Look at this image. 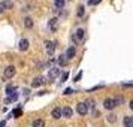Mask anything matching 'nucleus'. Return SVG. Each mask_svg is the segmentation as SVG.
<instances>
[{"instance_id": "obj_6", "label": "nucleus", "mask_w": 133, "mask_h": 127, "mask_svg": "<svg viewBox=\"0 0 133 127\" xmlns=\"http://www.w3.org/2000/svg\"><path fill=\"white\" fill-rule=\"evenodd\" d=\"M76 111H78V114H79V115H85L87 112H88V109H87V106H85V105H84L82 102L76 105Z\"/></svg>"}, {"instance_id": "obj_21", "label": "nucleus", "mask_w": 133, "mask_h": 127, "mask_svg": "<svg viewBox=\"0 0 133 127\" xmlns=\"http://www.w3.org/2000/svg\"><path fill=\"white\" fill-rule=\"evenodd\" d=\"M78 17H84V6H82V5H79L78 6Z\"/></svg>"}, {"instance_id": "obj_7", "label": "nucleus", "mask_w": 133, "mask_h": 127, "mask_svg": "<svg viewBox=\"0 0 133 127\" xmlns=\"http://www.w3.org/2000/svg\"><path fill=\"white\" fill-rule=\"evenodd\" d=\"M103 106H105V108L106 109H109V111H111V109H114L115 108V103H114V99H105V102H103Z\"/></svg>"}, {"instance_id": "obj_19", "label": "nucleus", "mask_w": 133, "mask_h": 127, "mask_svg": "<svg viewBox=\"0 0 133 127\" xmlns=\"http://www.w3.org/2000/svg\"><path fill=\"white\" fill-rule=\"evenodd\" d=\"M84 105L87 106V109H94V100H93V99H88V100H85Z\"/></svg>"}, {"instance_id": "obj_16", "label": "nucleus", "mask_w": 133, "mask_h": 127, "mask_svg": "<svg viewBox=\"0 0 133 127\" xmlns=\"http://www.w3.org/2000/svg\"><path fill=\"white\" fill-rule=\"evenodd\" d=\"M3 5H5V11H8V9L14 8V2L12 0H3Z\"/></svg>"}, {"instance_id": "obj_1", "label": "nucleus", "mask_w": 133, "mask_h": 127, "mask_svg": "<svg viewBox=\"0 0 133 127\" xmlns=\"http://www.w3.org/2000/svg\"><path fill=\"white\" fill-rule=\"evenodd\" d=\"M45 82H46V81H45L43 76H36V78L31 81V87H33V88H37V87H41L42 84H45Z\"/></svg>"}, {"instance_id": "obj_22", "label": "nucleus", "mask_w": 133, "mask_h": 127, "mask_svg": "<svg viewBox=\"0 0 133 127\" xmlns=\"http://www.w3.org/2000/svg\"><path fill=\"white\" fill-rule=\"evenodd\" d=\"M115 117H117L115 114H109L108 115V121H109V123H115V120H117Z\"/></svg>"}, {"instance_id": "obj_17", "label": "nucleus", "mask_w": 133, "mask_h": 127, "mask_svg": "<svg viewBox=\"0 0 133 127\" xmlns=\"http://www.w3.org/2000/svg\"><path fill=\"white\" fill-rule=\"evenodd\" d=\"M31 126H33V127H45V121L39 118V120L33 121V124H31Z\"/></svg>"}, {"instance_id": "obj_15", "label": "nucleus", "mask_w": 133, "mask_h": 127, "mask_svg": "<svg viewBox=\"0 0 133 127\" xmlns=\"http://www.w3.org/2000/svg\"><path fill=\"white\" fill-rule=\"evenodd\" d=\"M54 6H55L57 11H58V9H63V8H64V0H54Z\"/></svg>"}, {"instance_id": "obj_23", "label": "nucleus", "mask_w": 133, "mask_h": 127, "mask_svg": "<svg viewBox=\"0 0 133 127\" xmlns=\"http://www.w3.org/2000/svg\"><path fill=\"white\" fill-rule=\"evenodd\" d=\"M12 91H15V87H14V85H8L6 87V93L8 94H12Z\"/></svg>"}, {"instance_id": "obj_24", "label": "nucleus", "mask_w": 133, "mask_h": 127, "mask_svg": "<svg viewBox=\"0 0 133 127\" xmlns=\"http://www.w3.org/2000/svg\"><path fill=\"white\" fill-rule=\"evenodd\" d=\"M102 0H88V5H97V3H100Z\"/></svg>"}, {"instance_id": "obj_25", "label": "nucleus", "mask_w": 133, "mask_h": 127, "mask_svg": "<svg viewBox=\"0 0 133 127\" xmlns=\"http://www.w3.org/2000/svg\"><path fill=\"white\" fill-rule=\"evenodd\" d=\"M19 114H21V111H19V109H17V111H14V112H12V115L15 117V118H18Z\"/></svg>"}, {"instance_id": "obj_10", "label": "nucleus", "mask_w": 133, "mask_h": 127, "mask_svg": "<svg viewBox=\"0 0 133 127\" xmlns=\"http://www.w3.org/2000/svg\"><path fill=\"white\" fill-rule=\"evenodd\" d=\"M18 48H19V51H25V49L29 48V41H27V39H21Z\"/></svg>"}, {"instance_id": "obj_11", "label": "nucleus", "mask_w": 133, "mask_h": 127, "mask_svg": "<svg viewBox=\"0 0 133 127\" xmlns=\"http://www.w3.org/2000/svg\"><path fill=\"white\" fill-rule=\"evenodd\" d=\"M24 27L25 29H31L33 27V18L31 17H25L24 18Z\"/></svg>"}, {"instance_id": "obj_4", "label": "nucleus", "mask_w": 133, "mask_h": 127, "mask_svg": "<svg viewBox=\"0 0 133 127\" xmlns=\"http://www.w3.org/2000/svg\"><path fill=\"white\" fill-rule=\"evenodd\" d=\"M60 75V69H57V67H52V69H49V73H48V79L49 81H52L54 78H57Z\"/></svg>"}, {"instance_id": "obj_28", "label": "nucleus", "mask_w": 133, "mask_h": 127, "mask_svg": "<svg viewBox=\"0 0 133 127\" xmlns=\"http://www.w3.org/2000/svg\"><path fill=\"white\" fill-rule=\"evenodd\" d=\"M70 93H72V88H66L64 90V94H70Z\"/></svg>"}, {"instance_id": "obj_29", "label": "nucleus", "mask_w": 133, "mask_h": 127, "mask_svg": "<svg viewBox=\"0 0 133 127\" xmlns=\"http://www.w3.org/2000/svg\"><path fill=\"white\" fill-rule=\"evenodd\" d=\"M81 76H82V72H79L78 75H76V78H75V81H78V79L81 78Z\"/></svg>"}, {"instance_id": "obj_20", "label": "nucleus", "mask_w": 133, "mask_h": 127, "mask_svg": "<svg viewBox=\"0 0 133 127\" xmlns=\"http://www.w3.org/2000/svg\"><path fill=\"white\" fill-rule=\"evenodd\" d=\"M123 102H124V99H123V96H118V97H115V99H114L115 106H118V105H121Z\"/></svg>"}, {"instance_id": "obj_27", "label": "nucleus", "mask_w": 133, "mask_h": 127, "mask_svg": "<svg viewBox=\"0 0 133 127\" xmlns=\"http://www.w3.org/2000/svg\"><path fill=\"white\" fill-rule=\"evenodd\" d=\"M93 115H94V117H99V115H100V112H99V111H96V109H93Z\"/></svg>"}, {"instance_id": "obj_12", "label": "nucleus", "mask_w": 133, "mask_h": 127, "mask_svg": "<svg viewBox=\"0 0 133 127\" xmlns=\"http://www.w3.org/2000/svg\"><path fill=\"white\" fill-rule=\"evenodd\" d=\"M57 24H58V19L57 18H51L49 19V27L52 31H57Z\"/></svg>"}, {"instance_id": "obj_5", "label": "nucleus", "mask_w": 133, "mask_h": 127, "mask_svg": "<svg viewBox=\"0 0 133 127\" xmlns=\"http://www.w3.org/2000/svg\"><path fill=\"white\" fill-rule=\"evenodd\" d=\"M73 115V111L70 106H64V108L61 109V117H66V118H70Z\"/></svg>"}, {"instance_id": "obj_3", "label": "nucleus", "mask_w": 133, "mask_h": 127, "mask_svg": "<svg viewBox=\"0 0 133 127\" xmlns=\"http://www.w3.org/2000/svg\"><path fill=\"white\" fill-rule=\"evenodd\" d=\"M15 67L14 66H8L6 69H5V72H3V75H5V78H12L14 75H15Z\"/></svg>"}, {"instance_id": "obj_9", "label": "nucleus", "mask_w": 133, "mask_h": 127, "mask_svg": "<svg viewBox=\"0 0 133 127\" xmlns=\"http://www.w3.org/2000/svg\"><path fill=\"white\" fill-rule=\"evenodd\" d=\"M51 117H52V118H55V120L61 118V108H54V109H52V112H51Z\"/></svg>"}, {"instance_id": "obj_13", "label": "nucleus", "mask_w": 133, "mask_h": 127, "mask_svg": "<svg viewBox=\"0 0 133 127\" xmlns=\"http://www.w3.org/2000/svg\"><path fill=\"white\" fill-rule=\"evenodd\" d=\"M84 36H85V31L82 29H78L76 33H75V37L78 39V41H84Z\"/></svg>"}, {"instance_id": "obj_26", "label": "nucleus", "mask_w": 133, "mask_h": 127, "mask_svg": "<svg viewBox=\"0 0 133 127\" xmlns=\"http://www.w3.org/2000/svg\"><path fill=\"white\" fill-rule=\"evenodd\" d=\"M5 12V5H3V2H0V14Z\"/></svg>"}, {"instance_id": "obj_14", "label": "nucleus", "mask_w": 133, "mask_h": 127, "mask_svg": "<svg viewBox=\"0 0 133 127\" xmlns=\"http://www.w3.org/2000/svg\"><path fill=\"white\" fill-rule=\"evenodd\" d=\"M123 123H124V127H133V117H126Z\"/></svg>"}, {"instance_id": "obj_18", "label": "nucleus", "mask_w": 133, "mask_h": 127, "mask_svg": "<svg viewBox=\"0 0 133 127\" xmlns=\"http://www.w3.org/2000/svg\"><path fill=\"white\" fill-rule=\"evenodd\" d=\"M57 61H58V64H60V66H66V64H67V58L64 57V55H60V57L57 58Z\"/></svg>"}, {"instance_id": "obj_30", "label": "nucleus", "mask_w": 133, "mask_h": 127, "mask_svg": "<svg viewBox=\"0 0 133 127\" xmlns=\"http://www.w3.org/2000/svg\"><path fill=\"white\" fill-rule=\"evenodd\" d=\"M67 79V73H64V75H63V78H61V82H63V81H66Z\"/></svg>"}, {"instance_id": "obj_8", "label": "nucleus", "mask_w": 133, "mask_h": 127, "mask_svg": "<svg viewBox=\"0 0 133 127\" xmlns=\"http://www.w3.org/2000/svg\"><path fill=\"white\" fill-rule=\"evenodd\" d=\"M45 46H46V52H48L49 55L54 52V49H55L54 42H49V41H46V42H45Z\"/></svg>"}, {"instance_id": "obj_2", "label": "nucleus", "mask_w": 133, "mask_h": 127, "mask_svg": "<svg viewBox=\"0 0 133 127\" xmlns=\"http://www.w3.org/2000/svg\"><path fill=\"white\" fill-rule=\"evenodd\" d=\"M75 55H76V49H75V46H69L67 51H66V54H64V57H66L67 60H72Z\"/></svg>"}]
</instances>
